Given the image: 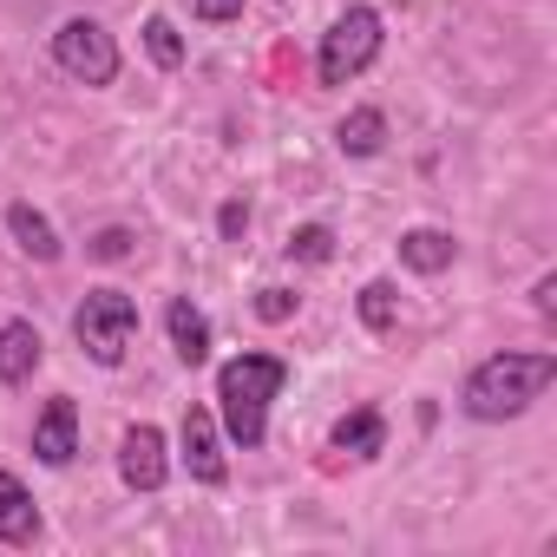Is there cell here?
I'll return each instance as SVG.
<instances>
[{
    "mask_svg": "<svg viewBox=\"0 0 557 557\" xmlns=\"http://www.w3.org/2000/svg\"><path fill=\"white\" fill-rule=\"evenodd\" d=\"M119 479H125V492H164V479H171V440H164V426L138 420V426L119 433Z\"/></svg>",
    "mask_w": 557,
    "mask_h": 557,
    "instance_id": "6",
    "label": "cell"
},
{
    "mask_svg": "<svg viewBox=\"0 0 557 557\" xmlns=\"http://www.w3.org/2000/svg\"><path fill=\"white\" fill-rule=\"evenodd\" d=\"M381 47H387V21H381V8H368V0H355V8L322 34V53H315V79L322 86H355L374 60H381Z\"/></svg>",
    "mask_w": 557,
    "mask_h": 557,
    "instance_id": "3",
    "label": "cell"
},
{
    "mask_svg": "<svg viewBox=\"0 0 557 557\" xmlns=\"http://www.w3.org/2000/svg\"><path fill=\"white\" fill-rule=\"evenodd\" d=\"M190 14L203 27H230V21H243V0H190Z\"/></svg>",
    "mask_w": 557,
    "mask_h": 557,
    "instance_id": "22",
    "label": "cell"
},
{
    "mask_svg": "<svg viewBox=\"0 0 557 557\" xmlns=\"http://www.w3.org/2000/svg\"><path fill=\"white\" fill-rule=\"evenodd\" d=\"M531 309L544 322H557V275H537V289H531Z\"/></svg>",
    "mask_w": 557,
    "mask_h": 557,
    "instance_id": "23",
    "label": "cell"
},
{
    "mask_svg": "<svg viewBox=\"0 0 557 557\" xmlns=\"http://www.w3.org/2000/svg\"><path fill=\"white\" fill-rule=\"evenodd\" d=\"M40 361H47V342L34 322H21V315L0 322V387H27L40 374Z\"/></svg>",
    "mask_w": 557,
    "mask_h": 557,
    "instance_id": "11",
    "label": "cell"
},
{
    "mask_svg": "<svg viewBox=\"0 0 557 557\" xmlns=\"http://www.w3.org/2000/svg\"><path fill=\"white\" fill-rule=\"evenodd\" d=\"M34 537H40V505L8 466H0V544H34Z\"/></svg>",
    "mask_w": 557,
    "mask_h": 557,
    "instance_id": "13",
    "label": "cell"
},
{
    "mask_svg": "<svg viewBox=\"0 0 557 557\" xmlns=\"http://www.w3.org/2000/svg\"><path fill=\"white\" fill-rule=\"evenodd\" d=\"M164 335H171V355H177L184 368H210L216 329H210V315H203L190 296H171V302H164Z\"/></svg>",
    "mask_w": 557,
    "mask_h": 557,
    "instance_id": "9",
    "label": "cell"
},
{
    "mask_svg": "<svg viewBox=\"0 0 557 557\" xmlns=\"http://www.w3.org/2000/svg\"><path fill=\"white\" fill-rule=\"evenodd\" d=\"M335 145H342V158H381L387 151V112L381 106H355L335 125Z\"/></svg>",
    "mask_w": 557,
    "mask_h": 557,
    "instance_id": "15",
    "label": "cell"
},
{
    "mask_svg": "<svg viewBox=\"0 0 557 557\" xmlns=\"http://www.w3.org/2000/svg\"><path fill=\"white\" fill-rule=\"evenodd\" d=\"M34 459L53 466V472H66L79 459V407H73V394H53L40 407V420H34Z\"/></svg>",
    "mask_w": 557,
    "mask_h": 557,
    "instance_id": "8",
    "label": "cell"
},
{
    "mask_svg": "<svg viewBox=\"0 0 557 557\" xmlns=\"http://www.w3.org/2000/svg\"><path fill=\"white\" fill-rule=\"evenodd\" d=\"M329 453H342V459H381L387 453V413L381 407H355V413H342L335 426H329Z\"/></svg>",
    "mask_w": 557,
    "mask_h": 557,
    "instance_id": "10",
    "label": "cell"
},
{
    "mask_svg": "<svg viewBox=\"0 0 557 557\" xmlns=\"http://www.w3.org/2000/svg\"><path fill=\"white\" fill-rule=\"evenodd\" d=\"M8 230H14V243H21L34 262H60V256H66V243H60L53 216H47V210H34V203H8Z\"/></svg>",
    "mask_w": 557,
    "mask_h": 557,
    "instance_id": "14",
    "label": "cell"
},
{
    "mask_svg": "<svg viewBox=\"0 0 557 557\" xmlns=\"http://www.w3.org/2000/svg\"><path fill=\"white\" fill-rule=\"evenodd\" d=\"M550 381H557V355H550V348H505V355H485V361L466 374L459 407H466V420H479V426H505V420L531 413V407L550 394Z\"/></svg>",
    "mask_w": 557,
    "mask_h": 557,
    "instance_id": "1",
    "label": "cell"
},
{
    "mask_svg": "<svg viewBox=\"0 0 557 557\" xmlns=\"http://www.w3.org/2000/svg\"><path fill=\"white\" fill-rule=\"evenodd\" d=\"M177 466H184L197 485H223V479H230L223 426H216L210 407H184V426H177Z\"/></svg>",
    "mask_w": 557,
    "mask_h": 557,
    "instance_id": "7",
    "label": "cell"
},
{
    "mask_svg": "<svg viewBox=\"0 0 557 557\" xmlns=\"http://www.w3.org/2000/svg\"><path fill=\"white\" fill-rule=\"evenodd\" d=\"M283 387H289V361L283 355H256V348L230 355L216 368V426H223V440L243 446V453H262V440H269V400L283 394Z\"/></svg>",
    "mask_w": 557,
    "mask_h": 557,
    "instance_id": "2",
    "label": "cell"
},
{
    "mask_svg": "<svg viewBox=\"0 0 557 557\" xmlns=\"http://www.w3.org/2000/svg\"><path fill=\"white\" fill-rule=\"evenodd\" d=\"M400 262L413 269V275H446L453 262H459V236L453 230H433V223H413V230H400Z\"/></svg>",
    "mask_w": 557,
    "mask_h": 557,
    "instance_id": "12",
    "label": "cell"
},
{
    "mask_svg": "<svg viewBox=\"0 0 557 557\" xmlns=\"http://www.w3.org/2000/svg\"><path fill=\"white\" fill-rule=\"evenodd\" d=\"M125 249H132V230H119V223L99 230V236H86V256H99V262H119Z\"/></svg>",
    "mask_w": 557,
    "mask_h": 557,
    "instance_id": "21",
    "label": "cell"
},
{
    "mask_svg": "<svg viewBox=\"0 0 557 557\" xmlns=\"http://www.w3.org/2000/svg\"><path fill=\"white\" fill-rule=\"evenodd\" d=\"M216 230H223V243H243V236H249V197H230V203L216 210Z\"/></svg>",
    "mask_w": 557,
    "mask_h": 557,
    "instance_id": "20",
    "label": "cell"
},
{
    "mask_svg": "<svg viewBox=\"0 0 557 557\" xmlns=\"http://www.w3.org/2000/svg\"><path fill=\"white\" fill-rule=\"evenodd\" d=\"M355 309H361V329H374V335H387L394 322H400V289L387 283V275H374V283L355 296Z\"/></svg>",
    "mask_w": 557,
    "mask_h": 557,
    "instance_id": "16",
    "label": "cell"
},
{
    "mask_svg": "<svg viewBox=\"0 0 557 557\" xmlns=\"http://www.w3.org/2000/svg\"><path fill=\"white\" fill-rule=\"evenodd\" d=\"M145 53H151V66H164V73L184 66V34H177L171 14H151V21H145Z\"/></svg>",
    "mask_w": 557,
    "mask_h": 557,
    "instance_id": "17",
    "label": "cell"
},
{
    "mask_svg": "<svg viewBox=\"0 0 557 557\" xmlns=\"http://www.w3.org/2000/svg\"><path fill=\"white\" fill-rule=\"evenodd\" d=\"M289 262H302V269H322V262H335V230L329 223H302V230H289Z\"/></svg>",
    "mask_w": 557,
    "mask_h": 557,
    "instance_id": "18",
    "label": "cell"
},
{
    "mask_svg": "<svg viewBox=\"0 0 557 557\" xmlns=\"http://www.w3.org/2000/svg\"><path fill=\"white\" fill-rule=\"evenodd\" d=\"M296 309H302L296 289H262V296H256V315H262V322H289Z\"/></svg>",
    "mask_w": 557,
    "mask_h": 557,
    "instance_id": "19",
    "label": "cell"
},
{
    "mask_svg": "<svg viewBox=\"0 0 557 557\" xmlns=\"http://www.w3.org/2000/svg\"><path fill=\"white\" fill-rule=\"evenodd\" d=\"M53 66H60L66 79H79V86H112L125 60H119V40H112L99 21L73 14V21L53 27Z\"/></svg>",
    "mask_w": 557,
    "mask_h": 557,
    "instance_id": "5",
    "label": "cell"
},
{
    "mask_svg": "<svg viewBox=\"0 0 557 557\" xmlns=\"http://www.w3.org/2000/svg\"><path fill=\"white\" fill-rule=\"evenodd\" d=\"M73 342L92 368H119L138 342V302L125 289H86V302L73 309Z\"/></svg>",
    "mask_w": 557,
    "mask_h": 557,
    "instance_id": "4",
    "label": "cell"
}]
</instances>
